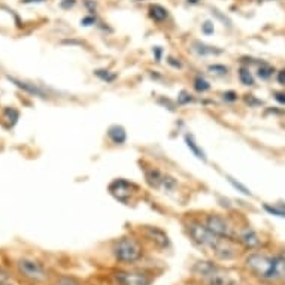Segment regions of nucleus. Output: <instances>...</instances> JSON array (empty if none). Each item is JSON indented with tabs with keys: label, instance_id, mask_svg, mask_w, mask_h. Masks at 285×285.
<instances>
[{
	"label": "nucleus",
	"instance_id": "1",
	"mask_svg": "<svg viewBox=\"0 0 285 285\" xmlns=\"http://www.w3.org/2000/svg\"><path fill=\"white\" fill-rule=\"evenodd\" d=\"M245 267L263 281H285V260L281 255L269 257L258 252L248 254L245 258Z\"/></svg>",
	"mask_w": 285,
	"mask_h": 285
},
{
	"label": "nucleus",
	"instance_id": "2",
	"mask_svg": "<svg viewBox=\"0 0 285 285\" xmlns=\"http://www.w3.org/2000/svg\"><path fill=\"white\" fill-rule=\"evenodd\" d=\"M143 252L145 249L142 242L131 234L121 236L112 247V255L121 265H135L142 260Z\"/></svg>",
	"mask_w": 285,
	"mask_h": 285
},
{
	"label": "nucleus",
	"instance_id": "3",
	"mask_svg": "<svg viewBox=\"0 0 285 285\" xmlns=\"http://www.w3.org/2000/svg\"><path fill=\"white\" fill-rule=\"evenodd\" d=\"M185 229H187L188 237L191 239L193 244H196L199 248L208 249L212 254L215 252V249L218 248L220 242L224 239V237H220L215 233H212L206 227V224L199 220H188L185 224Z\"/></svg>",
	"mask_w": 285,
	"mask_h": 285
},
{
	"label": "nucleus",
	"instance_id": "4",
	"mask_svg": "<svg viewBox=\"0 0 285 285\" xmlns=\"http://www.w3.org/2000/svg\"><path fill=\"white\" fill-rule=\"evenodd\" d=\"M203 223L216 236L224 237V239H232V240H236L237 237V227H234V224L226 215L216 214V212L206 214L203 218Z\"/></svg>",
	"mask_w": 285,
	"mask_h": 285
},
{
	"label": "nucleus",
	"instance_id": "5",
	"mask_svg": "<svg viewBox=\"0 0 285 285\" xmlns=\"http://www.w3.org/2000/svg\"><path fill=\"white\" fill-rule=\"evenodd\" d=\"M17 267H18V272L29 281L45 282L48 279L47 269L43 267L42 263H39L33 258H19L17 261Z\"/></svg>",
	"mask_w": 285,
	"mask_h": 285
},
{
	"label": "nucleus",
	"instance_id": "6",
	"mask_svg": "<svg viewBox=\"0 0 285 285\" xmlns=\"http://www.w3.org/2000/svg\"><path fill=\"white\" fill-rule=\"evenodd\" d=\"M138 191V185L130 182V181H125L123 178H118L115 181H112L109 184V193L114 196V199L124 203V205H128L131 197L133 194Z\"/></svg>",
	"mask_w": 285,
	"mask_h": 285
},
{
	"label": "nucleus",
	"instance_id": "7",
	"mask_svg": "<svg viewBox=\"0 0 285 285\" xmlns=\"http://www.w3.org/2000/svg\"><path fill=\"white\" fill-rule=\"evenodd\" d=\"M141 234L148 240V242H151L159 249H169L170 248L169 234L157 226H142Z\"/></svg>",
	"mask_w": 285,
	"mask_h": 285
},
{
	"label": "nucleus",
	"instance_id": "8",
	"mask_svg": "<svg viewBox=\"0 0 285 285\" xmlns=\"http://www.w3.org/2000/svg\"><path fill=\"white\" fill-rule=\"evenodd\" d=\"M114 279L118 285H151L152 276L145 272L135 270H115Z\"/></svg>",
	"mask_w": 285,
	"mask_h": 285
},
{
	"label": "nucleus",
	"instance_id": "9",
	"mask_svg": "<svg viewBox=\"0 0 285 285\" xmlns=\"http://www.w3.org/2000/svg\"><path fill=\"white\" fill-rule=\"evenodd\" d=\"M236 242L240 244L247 249H257L261 247V239L257 234V232L251 227H240L237 229V237Z\"/></svg>",
	"mask_w": 285,
	"mask_h": 285
},
{
	"label": "nucleus",
	"instance_id": "10",
	"mask_svg": "<svg viewBox=\"0 0 285 285\" xmlns=\"http://www.w3.org/2000/svg\"><path fill=\"white\" fill-rule=\"evenodd\" d=\"M203 284L206 285H236L234 278L226 272V269H223L221 266H218L209 276H206L203 281Z\"/></svg>",
	"mask_w": 285,
	"mask_h": 285
},
{
	"label": "nucleus",
	"instance_id": "11",
	"mask_svg": "<svg viewBox=\"0 0 285 285\" xmlns=\"http://www.w3.org/2000/svg\"><path fill=\"white\" fill-rule=\"evenodd\" d=\"M8 79L15 87H18L19 90H23L27 94H32V96H36V97H42V99L48 97V94L45 93V90H43L42 87H39L37 84H33V82L24 81V79H18V78H14V76H8Z\"/></svg>",
	"mask_w": 285,
	"mask_h": 285
},
{
	"label": "nucleus",
	"instance_id": "12",
	"mask_svg": "<svg viewBox=\"0 0 285 285\" xmlns=\"http://www.w3.org/2000/svg\"><path fill=\"white\" fill-rule=\"evenodd\" d=\"M143 173H145V181L151 188H161L166 173H163L157 167H146Z\"/></svg>",
	"mask_w": 285,
	"mask_h": 285
},
{
	"label": "nucleus",
	"instance_id": "13",
	"mask_svg": "<svg viewBox=\"0 0 285 285\" xmlns=\"http://www.w3.org/2000/svg\"><path fill=\"white\" fill-rule=\"evenodd\" d=\"M191 50L199 55V57H209V55H221L224 51L220 50L218 47H211V45H206V43L200 42V40H194L193 45H191Z\"/></svg>",
	"mask_w": 285,
	"mask_h": 285
},
{
	"label": "nucleus",
	"instance_id": "14",
	"mask_svg": "<svg viewBox=\"0 0 285 285\" xmlns=\"http://www.w3.org/2000/svg\"><path fill=\"white\" fill-rule=\"evenodd\" d=\"M184 142H185L187 148L190 149V152H191V154H193L196 159L202 160L203 163H206V161H208L206 152L203 151V148H202L199 143L196 142V139H194V136H193L191 133H185V135H184Z\"/></svg>",
	"mask_w": 285,
	"mask_h": 285
},
{
	"label": "nucleus",
	"instance_id": "15",
	"mask_svg": "<svg viewBox=\"0 0 285 285\" xmlns=\"http://www.w3.org/2000/svg\"><path fill=\"white\" fill-rule=\"evenodd\" d=\"M107 138L114 145H124L127 141V131L123 125L114 124L107 128Z\"/></svg>",
	"mask_w": 285,
	"mask_h": 285
},
{
	"label": "nucleus",
	"instance_id": "16",
	"mask_svg": "<svg viewBox=\"0 0 285 285\" xmlns=\"http://www.w3.org/2000/svg\"><path fill=\"white\" fill-rule=\"evenodd\" d=\"M148 15H149V18H151L152 21H154V23H164V21L169 18V11H167L164 6L154 3V5H151V6H149Z\"/></svg>",
	"mask_w": 285,
	"mask_h": 285
},
{
	"label": "nucleus",
	"instance_id": "17",
	"mask_svg": "<svg viewBox=\"0 0 285 285\" xmlns=\"http://www.w3.org/2000/svg\"><path fill=\"white\" fill-rule=\"evenodd\" d=\"M193 89H194L196 93L205 94V93H208L211 90V82L206 78H203L202 75H197L193 79Z\"/></svg>",
	"mask_w": 285,
	"mask_h": 285
},
{
	"label": "nucleus",
	"instance_id": "18",
	"mask_svg": "<svg viewBox=\"0 0 285 285\" xmlns=\"http://www.w3.org/2000/svg\"><path fill=\"white\" fill-rule=\"evenodd\" d=\"M2 120L6 123V127L11 128V127H14V125L18 123V120H19V112L17 111L15 107H5V109H3V114H2Z\"/></svg>",
	"mask_w": 285,
	"mask_h": 285
},
{
	"label": "nucleus",
	"instance_id": "19",
	"mask_svg": "<svg viewBox=\"0 0 285 285\" xmlns=\"http://www.w3.org/2000/svg\"><path fill=\"white\" fill-rule=\"evenodd\" d=\"M94 76H96L97 79H100L102 82H106V84H112V82H115L117 78H118V75H117L115 72L109 71V69H106V68H99V69H96V71H94Z\"/></svg>",
	"mask_w": 285,
	"mask_h": 285
},
{
	"label": "nucleus",
	"instance_id": "20",
	"mask_svg": "<svg viewBox=\"0 0 285 285\" xmlns=\"http://www.w3.org/2000/svg\"><path fill=\"white\" fill-rule=\"evenodd\" d=\"M237 76H239L240 84H244L247 87H252L255 84V79H254V76H252V73L248 68H240L237 71Z\"/></svg>",
	"mask_w": 285,
	"mask_h": 285
},
{
	"label": "nucleus",
	"instance_id": "21",
	"mask_svg": "<svg viewBox=\"0 0 285 285\" xmlns=\"http://www.w3.org/2000/svg\"><path fill=\"white\" fill-rule=\"evenodd\" d=\"M208 72H209L211 75H214V76H220V78H223V76L229 75L230 69L227 68L226 64L214 63V64H209V66H208Z\"/></svg>",
	"mask_w": 285,
	"mask_h": 285
},
{
	"label": "nucleus",
	"instance_id": "22",
	"mask_svg": "<svg viewBox=\"0 0 285 285\" xmlns=\"http://www.w3.org/2000/svg\"><path fill=\"white\" fill-rule=\"evenodd\" d=\"M273 72H275V68L270 64H267V63H261L258 66V69H257V75L261 79H269L273 75Z\"/></svg>",
	"mask_w": 285,
	"mask_h": 285
},
{
	"label": "nucleus",
	"instance_id": "23",
	"mask_svg": "<svg viewBox=\"0 0 285 285\" xmlns=\"http://www.w3.org/2000/svg\"><path fill=\"white\" fill-rule=\"evenodd\" d=\"M226 178H227L229 184H230L234 190H237L239 193H242V194H245V196H252V193H251V190H249V188H247L244 184H240L239 181H236L233 177H230V175H226Z\"/></svg>",
	"mask_w": 285,
	"mask_h": 285
},
{
	"label": "nucleus",
	"instance_id": "24",
	"mask_svg": "<svg viewBox=\"0 0 285 285\" xmlns=\"http://www.w3.org/2000/svg\"><path fill=\"white\" fill-rule=\"evenodd\" d=\"M193 102H196V99H194V96L193 94H190L188 91H181L179 94H178V99H177V103L179 105V106H185V105H190V103H193Z\"/></svg>",
	"mask_w": 285,
	"mask_h": 285
},
{
	"label": "nucleus",
	"instance_id": "25",
	"mask_svg": "<svg viewBox=\"0 0 285 285\" xmlns=\"http://www.w3.org/2000/svg\"><path fill=\"white\" fill-rule=\"evenodd\" d=\"M177 187H178V181L175 179L173 177H170V175L166 173V175H164V181H163L161 188L166 190V191H173Z\"/></svg>",
	"mask_w": 285,
	"mask_h": 285
},
{
	"label": "nucleus",
	"instance_id": "26",
	"mask_svg": "<svg viewBox=\"0 0 285 285\" xmlns=\"http://www.w3.org/2000/svg\"><path fill=\"white\" fill-rule=\"evenodd\" d=\"M263 209L266 212H269L270 215L279 216V218H285V209L276 208V206H270V205H263Z\"/></svg>",
	"mask_w": 285,
	"mask_h": 285
},
{
	"label": "nucleus",
	"instance_id": "27",
	"mask_svg": "<svg viewBox=\"0 0 285 285\" xmlns=\"http://www.w3.org/2000/svg\"><path fill=\"white\" fill-rule=\"evenodd\" d=\"M55 285H82L79 281H76L75 278H71V276H61L57 279V284Z\"/></svg>",
	"mask_w": 285,
	"mask_h": 285
},
{
	"label": "nucleus",
	"instance_id": "28",
	"mask_svg": "<svg viewBox=\"0 0 285 285\" xmlns=\"http://www.w3.org/2000/svg\"><path fill=\"white\" fill-rule=\"evenodd\" d=\"M221 99H223L224 102L233 103V102H237V100H239V94H237L236 91H232V90H229V91H224V93H221Z\"/></svg>",
	"mask_w": 285,
	"mask_h": 285
},
{
	"label": "nucleus",
	"instance_id": "29",
	"mask_svg": "<svg viewBox=\"0 0 285 285\" xmlns=\"http://www.w3.org/2000/svg\"><path fill=\"white\" fill-rule=\"evenodd\" d=\"M214 32H215V27H214L212 21H205V23L202 24V33L209 36V35H214Z\"/></svg>",
	"mask_w": 285,
	"mask_h": 285
},
{
	"label": "nucleus",
	"instance_id": "30",
	"mask_svg": "<svg viewBox=\"0 0 285 285\" xmlns=\"http://www.w3.org/2000/svg\"><path fill=\"white\" fill-rule=\"evenodd\" d=\"M93 24H96V17L93 14L87 15L81 19V26H84V27H91Z\"/></svg>",
	"mask_w": 285,
	"mask_h": 285
},
{
	"label": "nucleus",
	"instance_id": "31",
	"mask_svg": "<svg viewBox=\"0 0 285 285\" xmlns=\"http://www.w3.org/2000/svg\"><path fill=\"white\" fill-rule=\"evenodd\" d=\"M212 14H214L218 19H221L224 26H229V27L232 26V21H230L226 15H223V14H221L220 11H218V9H212Z\"/></svg>",
	"mask_w": 285,
	"mask_h": 285
},
{
	"label": "nucleus",
	"instance_id": "32",
	"mask_svg": "<svg viewBox=\"0 0 285 285\" xmlns=\"http://www.w3.org/2000/svg\"><path fill=\"white\" fill-rule=\"evenodd\" d=\"M244 100H245V103H247V105H249V106H258V105H261V103H263L261 100L255 99V97H254V94H247V96L244 97Z\"/></svg>",
	"mask_w": 285,
	"mask_h": 285
},
{
	"label": "nucleus",
	"instance_id": "33",
	"mask_svg": "<svg viewBox=\"0 0 285 285\" xmlns=\"http://www.w3.org/2000/svg\"><path fill=\"white\" fill-rule=\"evenodd\" d=\"M167 64L172 66L173 69H182V63L179 58H175V57H167Z\"/></svg>",
	"mask_w": 285,
	"mask_h": 285
},
{
	"label": "nucleus",
	"instance_id": "34",
	"mask_svg": "<svg viewBox=\"0 0 285 285\" xmlns=\"http://www.w3.org/2000/svg\"><path fill=\"white\" fill-rule=\"evenodd\" d=\"M84 6H85V9L89 11V12H96V9H97V3L94 2V0H84Z\"/></svg>",
	"mask_w": 285,
	"mask_h": 285
},
{
	"label": "nucleus",
	"instance_id": "35",
	"mask_svg": "<svg viewBox=\"0 0 285 285\" xmlns=\"http://www.w3.org/2000/svg\"><path fill=\"white\" fill-rule=\"evenodd\" d=\"M163 48L161 47H154L152 48V54H154V60L157 61V63H160L161 61V58H163Z\"/></svg>",
	"mask_w": 285,
	"mask_h": 285
},
{
	"label": "nucleus",
	"instance_id": "36",
	"mask_svg": "<svg viewBox=\"0 0 285 285\" xmlns=\"http://www.w3.org/2000/svg\"><path fill=\"white\" fill-rule=\"evenodd\" d=\"M75 3H76V0H61V2H60V6H61L63 9H71V8L75 6Z\"/></svg>",
	"mask_w": 285,
	"mask_h": 285
},
{
	"label": "nucleus",
	"instance_id": "37",
	"mask_svg": "<svg viewBox=\"0 0 285 285\" xmlns=\"http://www.w3.org/2000/svg\"><path fill=\"white\" fill-rule=\"evenodd\" d=\"M159 103H160V105L163 103L164 106L167 105V109H170V111H175V107H177L172 100H169V99H164V97H160V99H159Z\"/></svg>",
	"mask_w": 285,
	"mask_h": 285
},
{
	"label": "nucleus",
	"instance_id": "38",
	"mask_svg": "<svg viewBox=\"0 0 285 285\" xmlns=\"http://www.w3.org/2000/svg\"><path fill=\"white\" fill-rule=\"evenodd\" d=\"M276 81L281 84V85H285V69H281L276 75Z\"/></svg>",
	"mask_w": 285,
	"mask_h": 285
},
{
	"label": "nucleus",
	"instance_id": "39",
	"mask_svg": "<svg viewBox=\"0 0 285 285\" xmlns=\"http://www.w3.org/2000/svg\"><path fill=\"white\" fill-rule=\"evenodd\" d=\"M275 99H276V102L285 105V93H276L275 94Z\"/></svg>",
	"mask_w": 285,
	"mask_h": 285
},
{
	"label": "nucleus",
	"instance_id": "40",
	"mask_svg": "<svg viewBox=\"0 0 285 285\" xmlns=\"http://www.w3.org/2000/svg\"><path fill=\"white\" fill-rule=\"evenodd\" d=\"M45 0H23V3H42Z\"/></svg>",
	"mask_w": 285,
	"mask_h": 285
},
{
	"label": "nucleus",
	"instance_id": "41",
	"mask_svg": "<svg viewBox=\"0 0 285 285\" xmlns=\"http://www.w3.org/2000/svg\"><path fill=\"white\" fill-rule=\"evenodd\" d=\"M187 2H188L190 5H197V3L200 2V0H187Z\"/></svg>",
	"mask_w": 285,
	"mask_h": 285
},
{
	"label": "nucleus",
	"instance_id": "42",
	"mask_svg": "<svg viewBox=\"0 0 285 285\" xmlns=\"http://www.w3.org/2000/svg\"><path fill=\"white\" fill-rule=\"evenodd\" d=\"M281 257H282V258H284V260H285V249H284V251H282V252H281Z\"/></svg>",
	"mask_w": 285,
	"mask_h": 285
},
{
	"label": "nucleus",
	"instance_id": "43",
	"mask_svg": "<svg viewBox=\"0 0 285 285\" xmlns=\"http://www.w3.org/2000/svg\"><path fill=\"white\" fill-rule=\"evenodd\" d=\"M0 285H8V284H5V282H2V281H0Z\"/></svg>",
	"mask_w": 285,
	"mask_h": 285
},
{
	"label": "nucleus",
	"instance_id": "44",
	"mask_svg": "<svg viewBox=\"0 0 285 285\" xmlns=\"http://www.w3.org/2000/svg\"><path fill=\"white\" fill-rule=\"evenodd\" d=\"M135 2H143V0H135Z\"/></svg>",
	"mask_w": 285,
	"mask_h": 285
},
{
	"label": "nucleus",
	"instance_id": "45",
	"mask_svg": "<svg viewBox=\"0 0 285 285\" xmlns=\"http://www.w3.org/2000/svg\"><path fill=\"white\" fill-rule=\"evenodd\" d=\"M187 285H191V284H187Z\"/></svg>",
	"mask_w": 285,
	"mask_h": 285
}]
</instances>
